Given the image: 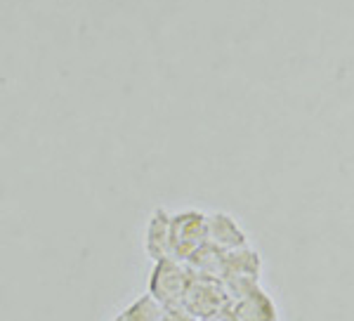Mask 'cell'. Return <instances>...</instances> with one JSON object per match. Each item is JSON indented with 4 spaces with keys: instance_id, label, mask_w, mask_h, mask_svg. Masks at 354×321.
Wrapping results in <instances>:
<instances>
[{
    "instance_id": "cell-1",
    "label": "cell",
    "mask_w": 354,
    "mask_h": 321,
    "mask_svg": "<svg viewBox=\"0 0 354 321\" xmlns=\"http://www.w3.org/2000/svg\"><path fill=\"white\" fill-rule=\"evenodd\" d=\"M194 281L192 269L180 257H165L153 265L149 293L156 297L165 309H180L185 305L187 291Z\"/></svg>"
},
{
    "instance_id": "cell-11",
    "label": "cell",
    "mask_w": 354,
    "mask_h": 321,
    "mask_svg": "<svg viewBox=\"0 0 354 321\" xmlns=\"http://www.w3.org/2000/svg\"><path fill=\"white\" fill-rule=\"evenodd\" d=\"M113 321H133V314H130V309H128V312L118 314V317H116V319H113Z\"/></svg>"
},
{
    "instance_id": "cell-2",
    "label": "cell",
    "mask_w": 354,
    "mask_h": 321,
    "mask_svg": "<svg viewBox=\"0 0 354 321\" xmlns=\"http://www.w3.org/2000/svg\"><path fill=\"white\" fill-rule=\"evenodd\" d=\"M170 237H173V257L187 260L203 244H208V215L187 210L170 217Z\"/></svg>"
},
{
    "instance_id": "cell-5",
    "label": "cell",
    "mask_w": 354,
    "mask_h": 321,
    "mask_svg": "<svg viewBox=\"0 0 354 321\" xmlns=\"http://www.w3.org/2000/svg\"><path fill=\"white\" fill-rule=\"evenodd\" d=\"M208 244L230 253V250L248 246V239H245V234L241 232V227L236 225L234 217L225 213H213L208 215Z\"/></svg>"
},
{
    "instance_id": "cell-6",
    "label": "cell",
    "mask_w": 354,
    "mask_h": 321,
    "mask_svg": "<svg viewBox=\"0 0 354 321\" xmlns=\"http://www.w3.org/2000/svg\"><path fill=\"white\" fill-rule=\"evenodd\" d=\"M147 253L153 262L173 257V237H170V215L158 208L147 227Z\"/></svg>"
},
{
    "instance_id": "cell-9",
    "label": "cell",
    "mask_w": 354,
    "mask_h": 321,
    "mask_svg": "<svg viewBox=\"0 0 354 321\" xmlns=\"http://www.w3.org/2000/svg\"><path fill=\"white\" fill-rule=\"evenodd\" d=\"M130 314H133V321H165V307L151 293L137 300L130 307Z\"/></svg>"
},
{
    "instance_id": "cell-4",
    "label": "cell",
    "mask_w": 354,
    "mask_h": 321,
    "mask_svg": "<svg viewBox=\"0 0 354 321\" xmlns=\"http://www.w3.org/2000/svg\"><path fill=\"white\" fill-rule=\"evenodd\" d=\"M185 262L196 279L222 281L227 274H230V267H227V253L220 248H215L213 244H203L201 248H198L194 255L187 257Z\"/></svg>"
},
{
    "instance_id": "cell-3",
    "label": "cell",
    "mask_w": 354,
    "mask_h": 321,
    "mask_svg": "<svg viewBox=\"0 0 354 321\" xmlns=\"http://www.w3.org/2000/svg\"><path fill=\"white\" fill-rule=\"evenodd\" d=\"M230 305H232V300H230V295H227L222 281L194 277L182 307H185L192 317L208 319V317H213L215 312H220V309H225Z\"/></svg>"
},
{
    "instance_id": "cell-7",
    "label": "cell",
    "mask_w": 354,
    "mask_h": 321,
    "mask_svg": "<svg viewBox=\"0 0 354 321\" xmlns=\"http://www.w3.org/2000/svg\"><path fill=\"white\" fill-rule=\"evenodd\" d=\"M232 312L236 321H274L277 317L272 300L260 288L241 297V300L232 302Z\"/></svg>"
},
{
    "instance_id": "cell-10",
    "label": "cell",
    "mask_w": 354,
    "mask_h": 321,
    "mask_svg": "<svg viewBox=\"0 0 354 321\" xmlns=\"http://www.w3.org/2000/svg\"><path fill=\"white\" fill-rule=\"evenodd\" d=\"M203 321H236V317H234L232 305H230V307L220 309V312H215L213 317H208V319H203Z\"/></svg>"
},
{
    "instance_id": "cell-8",
    "label": "cell",
    "mask_w": 354,
    "mask_h": 321,
    "mask_svg": "<svg viewBox=\"0 0 354 321\" xmlns=\"http://www.w3.org/2000/svg\"><path fill=\"white\" fill-rule=\"evenodd\" d=\"M227 267L230 274H243V277H258L260 274V255L250 250V246L230 250L227 253Z\"/></svg>"
}]
</instances>
